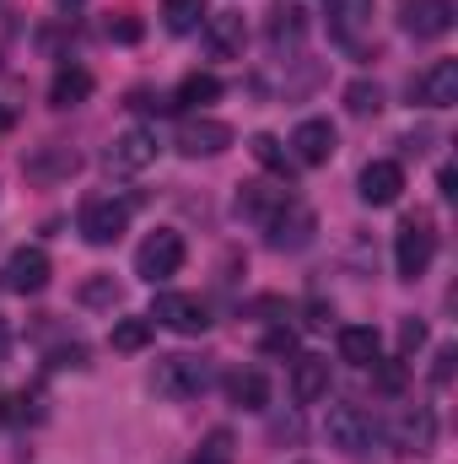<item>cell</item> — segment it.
Listing matches in <instances>:
<instances>
[{"instance_id": "1", "label": "cell", "mask_w": 458, "mask_h": 464, "mask_svg": "<svg viewBox=\"0 0 458 464\" xmlns=\"http://www.w3.org/2000/svg\"><path fill=\"white\" fill-rule=\"evenodd\" d=\"M432 259H437V227H432V217L415 211L394 232V270H399V281H421L432 270Z\"/></svg>"}, {"instance_id": "2", "label": "cell", "mask_w": 458, "mask_h": 464, "mask_svg": "<svg viewBox=\"0 0 458 464\" xmlns=\"http://www.w3.org/2000/svg\"><path fill=\"white\" fill-rule=\"evenodd\" d=\"M157 394L162 400H200L205 389H211V367L200 362V356H157Z\"/></svg>"}, {"instance_id": "3", "label": "cell", "mask_w": 458, "mask_h": 464, "mask_svg": "<svg viewBox=\"0 0 458 464\" xmlns=\"http://www.w3.org/2000/svg\"><path fill=\"white\" fill-rule=\"evenodd\" d=\"M76 227H81V237H87L92 248H109V243H119V237H124V227H129V200H114V195H92V200L81 206Z\"/></svg>"}, {"instance_id": "4", "label": "cell", "mask_w": 458, "mask_h": 464, "mask_svg": "<svg viewBox=\"0 0 458 464\" xmlns=\"http://www.w3.org/2000/svg\"><path fill=\"white\" fill-rule=\"evenodd\" d=\"M178 265H184V237L173 227H157L140 248H135V276L140 281H167V276H178Z\"/></svg>"}, {"instance_id": "5", "label": "cell", "mask_w": 458, "mask_h": 464, "mask_svg": "<svg viewBox=\"0 0 458 464\" xmlns=\"http://www.w3.org/2000/svg\"><path fill=\"white\" fill-rule=\"evenodd\" d=\"M324 438L340 449V454H367L377 443V421L361 411V405H329L324 416Z\"/></svg>"}, {"instance_id": "6", "label": "cell", "mask_w": 458, "mask_h": 464, "mask_svg": "<svg viewBox=\"0 0 458 464\" xmlns=\"http://www.w3.org/2000/svg\"><path fill=\"white\" fill-rule=\"evenodd\" d=\"M109 173L114 179H129V173H146L151 162H157V135L146 130V124H129L124 135H114V146H109Z\"/></svg>"}, {"instance_id": "7", "label": "cell", "mask_w": 458, "mask_h": 464, "mask_svg": "<svg viewBox=\"0 0 458 464\" xmlns=\"http://www.w3.org/2000/svg\"><path fill=\"white\" fill-rule=\"evenodd\" d=\"M151 319H157V324H167L173 335H205V330H211L205 303H200V297H189V292H162V297H157V308H151Z\"/></svg>"}, {"instance_id": "8", "label": "cell", "mask_w": 458, "mask_h": 464, "mask_svg": "<svg viewBox=\"0 0 458 464\" xmlns=\"http://www.w3.org/2000/svg\"><path fill=\"white\" fill-rule=\"evenodd\" d=\"M313 232H319V222H313V211L291 195L270 222H264V237H270V248H308L313 243Z\"/></svg>"}, {"instance_id": "9", "label": "cell", "mask_w": 458, "mask_h": 464, "mask_svg": "<svg viewBox=\"0 0 458 464\" xmlns=\"http://www.w3.org/2000/svg\"><path fill=\"white\" fill-rule=\"evenodd\" d=\"M291 162H302V168H324L329 157H335V124L329 119H302L297 130H291Z\"/></svg>"}, {"instance_id": "10", "label": "cell", "mask_w": 458, "mask_h": 464, "mask_svg": "<svg viewBox=\"0 0 458 464\" xmlns=\"http://www.w3.org/2000/svg\"><path fill=\"white\" fill-rule=\"evenodd\" d=\"M399 22H405V33L410 38H443L448 27H453V0H405L399 5Z\"/></svg>"}, {"instance_id": "11", "label": "cell", "mask_w": 458, "mask_h": 464, "mask_svg": "<svg viewBox=\"0 0 458 464\" xmlns=\"http://www.w3.org/2000/svg\"><path fill=\"white\" fill-rule=\"evenodd\" d=\"M232 146V124L222 119H184L178 124V151L184 157H222Z\"/></svg>"}, {"instance_id": "12", "label": "cell", "mask_w": 458, "mask_h": 464, "mask_svg": "<svg viewBox=\"0 0 458 464\" xmlns=\"http://www.w3.org/2000/svg\"><path fill=\"white\" fill-rule=\"evenodd\" d=\"M410 98L426 103V109H453L458 103V60H437L426 76L410 82Z\"/></svg>"}, {"instance_id": "13", "label": "cell", "mask_w": 458, "mask_h": 464, "mask_svg": "<svg viewBox=\"0 0 458 464\" xmlns=\"http://www.w3.org/2000/svg\"><path fill=\"white\" fill-rule=\"evenodd\" d=\"M243 44H248L243 11H216V16H205V54H211V60H237Z\"/></svg>"}, {"instance_id": "14", "label": "cell", "mask_w": 458, "mask_h": 464, "mask_svg": "<svg viewBox=\"0 0 458 464\" xmlns=\"http://www.w3.org/2000/svg\"><path fill=\"white\" fill-rule=\"evenodd\" d=\"M49 254L43 248H16L11 259H5V286L11 292H22V297H33V292H43L49 286Z\"/></svg>"}, {"instance_id": "15", "label": "cell", "mask_w": 458, "mask_h": 464, "mask_svg": "<svg viewBox=\"0 0 458 464\" xmlns=\"http://www.w3.org/2000/svg\"><path fill=\"white\" fill-rule=\"evenodd\" d=\"M356 189H361L367 206H394L399 189H405V168H399V162H367Z\"/></svg>"}, {"instance_id": "16", "label": "cell", "mask_w": 458, "mask_h": 464, "mask_svg": "<svg viewBox=\"0 0 458 464\" xmlns=\"http://www.w3.org/2000/svg\"><path fill=\"white\" fill-rule=\"evenodd\" d=\"M286 200H291V184H281V189H275V184H243V189H237V217H248V222L264 227Z\"/></svg>"}, {"instance_id": "17", "label": "cell", "mask_w": 458, "mask_h": 464, "mask_svg": "<svg viewBox=\"0 0 458 464\" xmlns=\"http://www.w3.org/2000/svg\"><path fill=\"white\" fill-rule=\"evenodd\" d=\"M367 27H372V0H329V33L345 49H356Z\"/></svg>"}, {"instance_id": "18", "label": "cell", "mask_w": 458, "mask_h": 464, "mask_svg": "<svg viewBox=\"0 0 458 464\" xmlns=\"http://www.w3.org/2000/svg\"><path fill=\"white\" fill-rule=\"evenodd\" d=\"M291 394H297L302 405H319V400L329 394V356H297V367H291Z\"/></svg>"}, {"instance_id": "19", "label": "cell", "mask_w": 458, "mask_h": 464, "mask_svg": "<svg viewBox=\"0 0 458 464\" xmlns=\"http://www.w3.org/2000/svg\"><path fill=\"white\" fill-rule=\"evenodd\" d=\"M87 98H92V71H87V65H60L54 82H49V103H54V109H76V103H87Z\"/></svg>"}, {"instance_id": "20", "label": "cell", "mask_w": 458, "mask_h": 464, "mask_svg": "<svg viewBox=\"0 0 458 464\" xmlns=\"http://www.w3.org/2000/svg\"><path fill=\"white\" fill-rule=\"evenodd\" d=\"M377 351H383V341H377L372 324H345L340 330V362H350V367H377Z\"/></svg>"}, {"instance_id": "21", "label": "cell", "mask_w": 458, "mask_h": 464, "mask_svg": "<svg viewBox=\"0 0 458 464\" xmlns=\"http://www.w3.org/2000/svg\"><path fill=\"white\" fill-rule=\"evenodd\" d=\"M227 400L237 411H264L270 405V383H264V372H253V367H237L227 378Z\"/></svg>"}, {"instance_id": "22", "label": "cell", "mask_w": 458, "mask_h": 464, "mask_svg": "<svg viewBox=\"0 0 458 464\" xmlns=\"http://www.w3.org/2000/svg\"><path fill=\"white\" fill-rule=\"evenodd\" d=\"M76 168H81V157L71 146H60V140H49L38 157H27V179H71Z\"/></svg>"}, {"instance_id": "23", "label": "cell", "mask_w": 458, "mask_h": 464, "mask_svg": "<svg viewBox=\"0 0 458 464\" xmlns=\"http://www.w3.org/2000/svg\"><path fill=\"white\" fill-rule=\"evenodd\" d=\"M432 443H437V416L421 405V411H410L399 421V449L405 454H432Z\"/></svg>"}, {"instance_id": "24", "label": "cell", "mask_w": 458, "mask_h": 464, "mask_svg": "<svg viewBox=\"0 0 458 464\" xmlns=\"http://www.w3.org/2000/svg\"><path fill=\"white\" fill-rule=\"evenodd\" d=\"M302 33H308L302 11H297V5H281L275 22H270V49H275V54H297V49H302Z\"/></svg>"}, {"instance_id": "25", "label": "cell", "mask_w": 458, "mask_h": 464, "mask_svg": "<svg viewBox=\"0 0 458 464\" xmlns=\"http://www.w3.org/2000/svg\"><path fill=\"white\" fill-rule=\"evenodd\" d=\"M248 151H253V162L264 168V173H275L281 184H291V173H297V162H291V151L275 140V135H253L248 140Z\"/></svg>"}, {"instance_id": "26", "label": "cell", "mask_w": 458, "mask_h": 464, "mask_svg": "<svg viewBox=\"0 0 458 464\" xmlns=\"http://www.w3.org/2000/svg\"><path fill=\"white\" fill-rule=\"evenodd\" d=\"M216 98H222V82H216V76H205V71H195V76H184V82H178L173 109H205V103H216Z\"/></svg>"}, {"instance_id": "27", "label": "cell", "mask_w": 458, "mask_h": 464, "mask_svg": "<svg viewBox=\"0 0 458 464\" xmlns=\"http://www.w3.org/2000/svg\"><path fill=\"white\" fill-rule=\"evenodd\" d=\"M205 5H211V0H162L167 33H195V27L205 22Z\"/></svg>"}, {"instance_id": "28", "label": "cell", "mask_w": 458, "mask_h": 464, "mask_svg": "<svg viewBox=\"0 0 458 464\" xmlns=\"http://www.w3.org/2000/svg\"><path fill=\"white\" fill-rule=\"evenodd\" d=\"M151 335H157V324H151V319H119L109 341H114V351H146V346H151Z\"/></svg>"}, {"instance_id": "29", "label": "cell", "mask_w": 458, "mask_h": 464, "mask_svg": "<svg viewBox=\"0 0 458 464\" xmlns=\"http://www.w3.org/2000/svg\"><path fill=\"white\" fill-rule=\"evenodd\" d=\"M345 109H350V114H377V109H383V87H377V82H350V87H345Z\"/></svg>"}, {"instance_id": "30", "label": "cell", "mask_w": 458, "mask_h": 464, "mask_svg": "<svg viewBox=\"0 0 458 464\" xmlns=\"http://www.w3.org/2000/svg\"><path fill=\"white\" fill-rule=\"evenodd\" d=\"M81 303H87V308H114L119 303V281L114 276H92V281H81Z\"/></svg>"}, {"instance_id": "31", "label": "cell", "mask_w": 458, "mask_h": 464, "mask_svg": "<svg viewBox=\"0 0 458 464\" xmlns=\"http://www.w3.org/2000/svg\"><path fill=\"white\" fill-rule=\"evenodd\" d=\"M195 464H232V432H227V427H216V432L200 443Z\"/></svg>"}, {"instance_id": "32", "label": "cell", "mask_w": 458, "mask_h": 464, "mask_svg": "<svg viewBox=\"0 0 458 464\" xmlns=\"http://www.w3.org/2000/svg\"><path fill=\"white\" fill-rule=\"evenodd\" d=\"M109 38H119V44H135V38H140V16H135V11H119V16H109Z\"/></svg>"}, {"instance_id": "33", "label": "cell", "mask_w": 458, "mask_h": 464, "mask_svg": "<svg viewBox=\"0 0 458 464\" xmlns=\"http://www.w3.org/2000/svg\"><path fill=\"white\" fill-rule=\"evenodd\" d=\"M421 346H426V324L421 319H405L399 324V356H415Z\"/></svg>"}, {"instance_id": "34", "label": "cell", "mask_w": 458, "mask_h": 464, "mask_svg": "<svg viewBox=\"0 0 458 464\" xmlns=\"http://www.w3.org/2000/svg\"><path fill=\"white\" fill-rule=\"evenodd\" d=\"M453 362H458V351H453V346H443V351H437V367H432V383H448V378H453Z\"/></svg>"}, {"instance_id": "35", "label": "cell", "mask_w": 458, "mask_h": 464, "mask_svg": "<svg viewBox=\"0 0 458 464\" xmlns=\"http://www.w3.org/2000/svg\"><path fill=\"white\" fill-rule=\"evenodd\" d=\"M264 351H270V356H291V351H297V335H291V330H281V335H270V341H264Z\"/></svg>"}, {"instance_id": "36", "label": "cell", "mask_w": 458, "mask_h": 464, "mask_svg": "<svg viewBox=\"0 0 458 464\" xmlns=\"http://www.w3.org/2000/svg\"><path fill=\"white\" fill-rule=\"evenodd\" d=\"M399 383H405V367H399V362H394V367H377V389H388V394H394Z\"/></svg>"}, {"instance_id": "37", "label": "cell", "mask_w": 458, "mask_h": 464, "mask_svg": "<svg viewBox=\"0 0 458 464\" xmlns=\"http://www.w3.org/2000/svg\"><path fill=\"white\" fill-rule=\"evenodd\" d=\"M302 324H308V330H324V324H329V308H324V303H308V319H302Z\"/></svg>"}, {"instance_id": "38", "label": "cell", "mask_w": 458, "mask_h": 464, "mask_svg": "<svg viewBox=\"0 0 458 464\" xmlns=\"http://www.w3.org/2000/svg\"><path fill=\"white\" fill-rule=\"evenodd\" d=\"M5 351H11V330H5V319H0V362H5Z\"/></svg>"}, {"instance_id": "39", "label": "cell", "mask_w": 458, "mask_h": 464, "mask_svg": "<svg viewBox=\"0 0 458 464\" xmlns=\"http://www.w3.org/2000/svg\"><path fill=\"white\" fill-rule=\"evenodd\" d=\"M5 130H11V109H0V135H5Z\"/></svg>"}, {"instance_id": "40", "label": "cell", "mask_w": 458, "mask_h": 464, "mask_svg": "<svg viewBox=\"0 0 458 464\" xmlns=\"http://www.w3.org/2000/svg\"><path fill=\"white\" fill-rule=\"evenodd\" d=\"M54 5H60V11H76V5H81V0H54Z\"/></svg>"}]
</instances>
